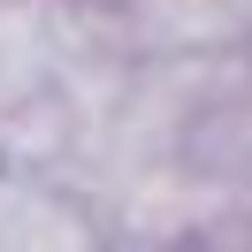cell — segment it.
<instances>
[{
  "label": "cell",
  "mask_w": 252,
  "mask_h": 252,
  "mask_svg": "<svg viewBox=\"0 0 252 252\" xmlns=\"http://www.w3.org/2000/svg\"><path fill=\"white\" fill-rule=\"evenodd\" d=\"M69 8H107V16H123L130 0H69Z\"/></svg>",
  "instance_id": "cell-2"
},
{
  "label": "cell",
  "mask_w": 252,
  "mask_h": 252,
  "mask_svg": "<svg viewBox=\"0 0 252 252\" xmlns=\"http://www.w3.org/2000/svg\"><path fill=\"white\" fill-rule=\"evenodd\" d=\"M0 252H107L84 191L46 168H0Z\"/></svg>",
  "instance_id": "cell-1"
}]
</instances>
